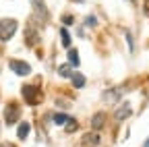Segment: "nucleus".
Segmentation results:
<instances>
[{
	"label": "nucleus",
	"mask_w": 149,
	"mask_h": 147,
	"mask_svg": "<svg viewBox=\"0 0 149 147\" xmlns=\"http://www.w3.org/2000/svg\"><path fill=\"white\" fill-rule=\"evenodd\" d=\"M8 66H10V70L15 72V75H19V77H25V75H29V72H31V66H29V62H25V60L13 58V60L8 62Z\"/></svg>",
	"instance_id": "obj_3"
},
{
	"label": "nucleus",
	"mask_w": 149,
	"mask_h": 147,
	"mask_svg": "<svg viewBox=\"0 0 149 147\" xmlns=\"http://www.w3.org/2000/svg\"><path fill=\"white\" fill-rule=\"evenodd\" d=\"M70 81H72V85L77 87V89H81V87L85 85V77L81 75V72H72V77H70Z\"/></svg>",
	"instance_id": "obj_10"
},
{
	"label": "nucleus",
	"mask_w": 149,
	"mask_h": 147,
	"mask_svg": "<svg viewBox=\"0 0 149 147\" xmlns=\"http://www.w3.org/2000/svg\"><path fill=\"white\" fill-rule=\"evenodd\" d=\"M126 42H128V48H130V52H133V40H130V33H126Z\"/></svg>",
	"instance_id": "obj_18"
},
{
	"label": "nucleus",
	"mask_w": 149,
	"mask_h": 147,
	"mask_svg": "<svg viewBox=\"0 0 149 147\" xmlns=\"http://www.w3.org/2000/svg\"><path fill=\"white\" fill-rule=\"evenodd\" d=\"M64 128H66V133H74L79 128V122L74 120V118H68V122L64 124Z\"/></svg>",
	"instance_id": "obj_16"
},
{
	"label": "nucleus",
	"mask_w": 149,
	"mask_h": 147,
	"mask_svg": "<svg viewBox=\"0 0 149 147\" xmlns=\"http://www.w3.org/2000/svg\"><path fill=\"white\" fill-rule=\"evenodd\" d=\"M0 147H15L13 143H8V141H4V143H0Z\"/></svg>",
	"instance_id": "obj_20"
},
{
	"label": "nucleus",
	"mask_w": 149,
	"mask_h": 147,
	"mask_svg": "<svg viewBox=\"0 0 149 147\" xmlns=\"http://www.w3.org/2000/svg\"><path fill=\"white\" fill-rule=\"evenodd\" d=\"M143 147H149V139H147V141H145V143H143Z\"/></svg>",
	"instance_id": "obj_21"
},
{
	"label": "nucleus",
	"mask_w": 149,
	"mask_h": 147,
	"mask_svg": "<svg viewBox=\"0 0 149 147\" xmlns=\"http://www.w3.org/2000/svg\"><path fill=\"white\" fill-rule=\"evenodd\" d=\"M19 23L15 19H0V42H8L15 31H17Z\"/></svg>",
	"instance_id": "obj_1"
},
{
	"label": "nucleus",
	"mask_w": 149,
	"mask_h": 147,
	"mask_svg": "<svg viewBox=\"0 0 149 147\" xmlns=\"http://www.w3.org/2000/svg\"><path fill=\"white\" fill-rule=\"evenodd\" d=\"M104 124H106V114L104 112L93 114V118H91V128H93V131H100Z\"/></svg>",
	"instance_id": "obj_8"
},
{
	"label": "nucleus",
	"mask_w": 149,
	"mask_h": 147,
	"mask_svg": "<svg viewBox=\"0 0 149 147\" xmlns=\"http://www.w3.org/2000/svg\"><path fill=\"white\" fill-rule=\"evenodd\" d=\"M19 114H21V110H19V106L15 102L6 104V108H4V120H6V124H15L19 120Z\"/></svg>",
	"instance_id": "obj_5"
},
{
	"label": "nucleus",
	"mask_w": 149,
	"mask_h": 147,
	"mask_svg": "<svg viewBox=\"0 0 149 147\" xmlns=\"http://www.w3.org/2000/svg\"><path fill=\"white\" fill-rule=\"evenodd\" d=\"M68 118H70V116H66V114H54V124L64 126V124L68 122Z\"/></svg>",
	"instance_id": "obj_15"
},
{
	"label": "nucleus",
	"mask_w": 149,
	"mask_h": 147,
	"mask_svg": "<svg viewBox=\"0 0 149 147\" xmlns=\"http://www.w3.org/2000/svg\"><path fill=\"white\" fill-rule=\"evenodd\" d=\"M87 23L93 27V25H97V21H95V17H89V19H87Z\"/></svg>",
	"instance_id": "obj_19"
},
{
	"label": "nucleus",
	"mask_w": 149,
	"mask_h": 147,
	"mask_svg": "<svg viewBox=\"0 0 149 147\" xmlns=\"http://www.w3.org/2000/svg\"><path fill=\"white\" fill-rule=\"evenodd\" d=\"M58 75L64 77V79H70V77H72V66H70V64H62V66L58 68Z\"/></svg>",
	"instance_id": "obj_12"
},
{
	"label": "nucleus",
	"mask_w": 149,
	"mask_h": 147,
	"mask_svg": "<svg viewBox=\"0 0 149 147\" xmlns=\"http://www.w3.org/2000/svg\"><path fill=\"white\" fill-rule=\"evenodd\" d=\"M104 98H106L108 102H116V100L120 98V91H118V89H110V91H106V93H104Z\"/></svg>",
	"instance_id": "obj_13"
},
{
	"label": "nucleus",
	"mask_w": 149,
	"mask_h": 147,
	"mask_svg": "<svg viewBox=\"0 0 149 147\" xmlns=\"http://www.w3.org/2000/svg\"><path fill=\"white\" fill-rule=\"evenodd\" d=\"M102 143V137L97 131H91V133H85L83 139H81V147H97Z\"/></svg>",
	"instance_id": "obj_6"
},
{
	"label": "nucleus",
	"mask_w": 149,
	"mask_h": 147,
	"mask_svg": "<svg viewBox=\"0 0 149 147\" xmlns=\"http://www.w3.org/2000/svg\"><path fill=\"white\" fill-rule=\"evenodd\" d=\"M128 116H130V106H128L126 102H122V104H120V108L114 112V118H116L118 122H122V120H124V118H128Z\"/></svg>",
	"instance_id": "obj_7"
},
{
	"label": "nucleus",
	"mask_w": 149,
	"mask_h": 147,
	"mask_svg": "<svg viewBox=\"0 0 149 147\" xmlns=\"http://www.w3.org/2000/svg\"><path fill=\"white\" fill-rule=\"evenodd\" d=\"M31 8H33V15H35L37 21H40V23H48L50 13H48V6H46L44 0H31Z\"/></svg>",
	"instance_id": "obj_2"
},
{
	"label": "nucleus",
	"mask_w": 149,
	"mask_h": 147,
	"mask_svg": "<svg viewBox=\"0 0 149 147\" xmlns=\"http://www.w3.org/2000/svg\"><path fill=\"white\" fill-rule=\"evenodd\" d=\"M68 64L70 66H79V52L68 48Z\"/></svg>",
	"instance_id": "obj_11"
},
{
	"label": "nucleus",
	"mask_w": 149,
	"mask_h": 147,
	"mask_svg": "<svg viewBox=\"0 0 149 147\" xmlns=\"http://www.w3.org/2000/svg\"><path fill=\"white\" fill-rule=\"evenodd\" d=\"M23 98L29 106H37L40 104V89L33 85H23Z\"/></svg>",
	"instance_id": "obj_4"
},
{
	"label": "nucleus",
	"mask_w": 149,
	"mask_h": 147,
	"mask_svg": "<svg viewBox=\"0 0 149 147\" xmlns=\"http://www.w3.org/2000/svg\"><path fill=\"white\" fill-rule=\"evenodd\" d=\"M60 42H62V46H64L66 50L70 48V35H68L66 29H60Z\"/></svg>",
	"instance_id": "obj_14"
},
{
	"label": "nucleus",
	"mask_w": 149,
	"mask_h": 147,
	"mask_svg": "<svg viewBox=\"0 0 149 147\" xmlns=\"http://www.w3.org/2000/svg\"><path fill=\"white\" fill-rule=\"evenodd\" d=\"M62 21H64V25H72V17H70V15H66Z\"/></svg>",
	"instance_id": "obj_17"
},
{
	"label": "nucleus",
	"mask_w": 149,
	"mask_h": 147,
	"mask_svg": "<svg viewBox=\"0 0 149 147\" xmlns=\"http://www.w3.org/2000/svg\"><path fill=\"white\" fill-rule=\"evenodd\" d=\"M29 131H31L29 122H21V124H19V128H17V137H19V139H27Z\"/></svg>",
	"instance_id": "obj_9"
}]
</instances>
